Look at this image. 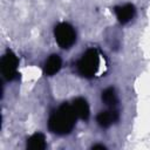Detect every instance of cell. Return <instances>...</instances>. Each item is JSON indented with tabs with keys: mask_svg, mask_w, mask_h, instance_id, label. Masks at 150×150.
Instances as JSON below:
<instances>
[{
	"mask_svg": "<svg viewBox=\"0 0 150 150\" xmlns=\"http://www.w3.org/2000/svg\"><path fill=\"white\" fill-rule=\"evenodd\" d=\"M77 116L71 107V103L63 102L56 108L48 118V129L53 134L63 136L68 135L75 127Z\"/></svg>",
	"mask_w": 150,
	"mask_h": 150,
	"instance_id": "6da1fadb",
	"label": "cell"
},
{
	"mask_svg": "<svg viewBox=\"0 0 150 150\" xmlns=\"http://www.w3.org/2000/svg\"><path fill=\"white\" fill-rule=\"evenodd\" d=\"M100 68V54L96 48L87 49L76 62L77 73L86 79H93Z\"/></svg>",
	"mask_w": 150,
	"mask_h": 150,
	"instance_id": "7a4b0ae2",
	"label": "cell"
},
{
	"mask_svg": "<svg viewBox=\"0 0 150 150\" xmlns=\"http://www.w3.org/2000/svg\"><path fill=\"white\" fill-rule=\"evenodd\" d=\"M54 36L57 45L63 49H69L76 42V30L68 22H60L54 27Z\"/></svg>",
	"mask_w": 150,
	"mask_h": 150,
	"instance_id": "3957f363",
	"label": "cell"
},
{
	"mask_svg": "<svg viewBox=\"0 0 150 150\" xmlns=\"http://www.w3.org/2000/svg\"><path fill=\"white\" fill-rule=\"evenodd\" d=\"M18 66H19V60H18L16 55L11 49H7L0 61L1 73L7 81H12L16 77Z\"/></svg>",
	"mask_w": 150,
	"mask_h": 150,
	"instance_id": "277c9868",
	"label": "cell"
},
{
	"mask_svg": "<svg viewBox=\"0 0 150 150\" xmlns=\"http://www.w3.org/2000/svg\"><path fill=\"white\" fill-rule=\"evenodd\" d=\"M114 12L116 14L117 20L122 25H125V23L130 22L136 15V8L132 4H125V5H122V6H116L114 8Z\"/></svg>",
	"mask_w": 150,
	"mask_h": 150,
	"instance_id": "5b68a950",
	"label": "cell"
},
{
	"mask_svg": "<svg viewBox=\"0 0 150 150\" xmlns=\"http://www.w3.org/2000/svg\"><path fill=\"white\" fill-rule=\"evenodd\" d=\"M118 117V110H116V108H109L108 110L100 111L96 116V121L101 128H109L115 122H117Z\"/></svg>",
	"mask_w": 150,
	"mask_h": 150,
	"instance_id": "8992f818",
	"label": "cell"
},
{
	"mask_svg": "<svg viewBox=\"0 0 150 150\" xmlns=\"http://www.w3.org/2000/svg\"><path fill=\"white\" fill-rule=\"evenodd\" d=\"M71 107H73L77 118L83 120V121H88V118L90 116V108H89V104H88L86 98H83V97L74 98L71 102Z\"/></svg>",
	"mask_w": 150,
	"mask_h": 150,
	"instance_id": "52a82bcc",
	"label": "cell"
},
{
	"mask_svg": "<svg viewBox=\"0 0 150 150\" xmlns=\"http://www.w3.org/2000/svg\"><path fill=\"white\" fill-rule=\"evenodd\" d=\"M61 66H62V60L61 57L57 55V54H52L45 62V66H43V73L47 75V76H53L55 75L60 69H61Z\"/></svg>",
	"mask_w": 150,
	"mask_h": 150,
	"instance_id": "ba28073f",
	"label": "cell"
},
{
	"mask_svg": "<svg viewBox=\"0 0 150 150\" xmlns=\"http://www.w3.org/2000/svg\"><path fill=\"white\" fill-rule=\"evenodd\" d=\"M26 146L29 150H43V149H46L47 143H46L45 135L42 132H35V134H33L27 139Z\"/></svg>",
	"mask_w": 150,
	"mask_h": 150,
	"instance_id": "9c48e42d",
	"label": "cell"
},
{
	"mask_svg": "<svg viewBox=\"0 0 150 150\" xmlns=\"http://www.w3.org/2000/svg\"><path fill=\"white\" fill-rule=\"evenodd\" d=\"M101 100H102V102H103L105 105H108L109 108H116V105H117V103H118V97H117V94H116L115 88H112V87L105 88V89L102 91Z\"/></svg>",
	"mask_w": 150,
	"mask_h": 150,
	"instance_id": "30bf717a",
	"label": "cell"
},
{
	"mask_svg": "<svg viewBox=\"0 0 150 150\" xmlns=\"http://www.w3.org/2000/svg\"><path fill=\"white\" fill-rule=\"evenodd\" d=\"M91 149H105V146L102 144H96V145H93Z\"/></svg>",
	"mask_w": 150,
	"mask_h": 150,
	"instance_id": "8fae6325",
	"label": "cell"
}]
</instances>
